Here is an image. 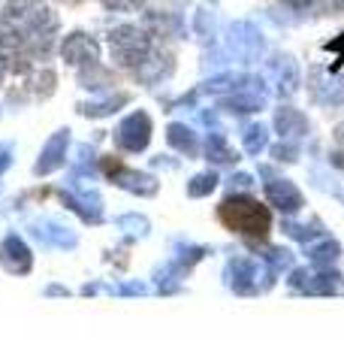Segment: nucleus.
<instances>
[{"label":"nucleus","mask_w":344,"mask_h":363,"mask_svg":"<svg viewBox=\"0 0 344 363\" xmlns=\"http://www.w3.org/2000/svg\"><path fill=\"white\" fill-rule=\"evenodd\" d=\"M281 9H287V13H296V16H305L311 13V9L320 4V0H278Z\"/></svg>","instance_id":"nucleus-1"},{"label":"nucleus","mask_w":344,"mask_h":363,"mask_svg":"<svg viewBox=\"0 0 344 363\" xmlns=\"http://www.w3.org/2000/svg\"><path fill=\"white\" fill-rule=\"evenodd\" d=\"M326 9L332 16H344V0H326Z\"/></svg>","instance_id":"nucleus-2"},{"label":"nucleus","mask_w":344,"mask_h":363,"mask_svg":"<svg viewBox=\"0 0 344 363\" xmlns=\"http://www.w3.org/2000/svg\"><path fill=\"white\" fill-rule=\"evenodd\" d=\"M329 49H336V52H344V33H341V37H338L336 43H329Z\"/></svg>","instance_id":"nucleus-3"}]
</instances>
